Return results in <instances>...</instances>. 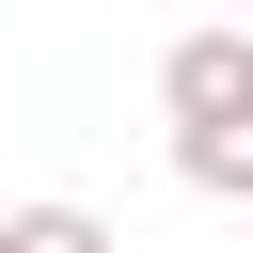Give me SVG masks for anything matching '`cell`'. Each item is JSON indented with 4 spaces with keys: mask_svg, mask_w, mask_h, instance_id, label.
Returning a JSON list of instances; mask_svg holds the SVG:
<instances>
[{
    "mask_svg": "<svg viewBox=\"0 0 253 253\" xmlns=\"http://www.w3.org/2000/svg\"><path fill=\"white\" fill-rule=\"evenodd\" d=\"M158 111H174V142H206V126H253V32H237V16L174 32V47H158Z\"/></svg>",
    "mask_w": 253,
    "mask_h": 253,
    "instance_id": "1",
    "label": "cell"
},
{
    "mask_svg": "<svg viewBox=\"0 0 253 253\" xmlns=\"http://www.w3.org/2000/svg\"><path fill=\"white\" fill-rule=\"evenodd\" d=\"M0 253H126L95 206H0Z\"/></svg>",
    "mask_w": 253,
    "mask_h": 253,
    "instance_id": "2",
    "label": "cell"
},
{
    "mask_svg": "<svg viewBox=\"0 0 253 253\" xmlns=\"http://www.w3.org/2000/svg\"><path fill=\"white\" fill-rule=\"evenodd\" d=\"M174 174H190V190H221V206H253V126H206V142H174Z\"/></svg>",
    "mask_w": 253,
    "mask_h": 253,
    "instance_id": "3",
    "label": "cell"
},
{
    "mask_svg": "<svg viewBox=\"0 0 253 253\" xmlns=\"http://www.w3.org/2000/svg\"><path fill=\"white\" fill-rule=\"evenodd\" d=\"M237 32H253V0H237Z\"/></svg>",
    "mask_w": 253,
    "mask_h": 253,
    "instance_id": "4",
    "label": "cell"
}]
</instances>
